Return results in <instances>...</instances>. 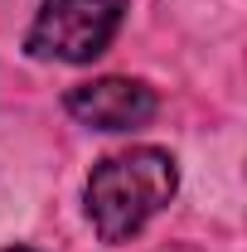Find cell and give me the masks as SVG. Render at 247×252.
Returning <instances> with one entry per match:
<instances>
[{
  "instance_id": "1",
  "label": "cell",
  "mask_w": 247,
  "mask_h": 252,
  "mask_svg": "<svg viewBox=\"0 0 247 252\" xmlns=\"http://www.w3.org/2000/svg\"><path fill=\"white\" fill-rule=\"evenodd\" d=\"M180 170L155 146H131L97 160L88 175V219L102 243H126L175 199Z\"/></svg>"
},
{
  "instance_id": "2",
  "label": "cell",
  "mask_w": 247,
  "mask_h": 252,
  "mask_svg": "<svg viewBox=\"0 0 247 252\" xmlns=\"http://www.w3.org/2000/svg\"><path fill=\"white\" fill-rule=\"evenodd\" d=\"M122 10H126L122 0H44L30 39H25V49L34 59L93 63L117 39Z\"/></svg>"
},
{
  "instance_id": "3",
  "label": "cell",
  "mask_w": 247,
  "mask_h": 252,
  "mask_svg": "<svg viewBox=\"0 0 247 252\" xmlns=\"http://www.w3.org/2000/svg\"><path fill=\"white\" fill-rule=\"evenodd\" d=\"M68 112L93 131H136L155 117V93L136 78H97L68 93Z\"/></svg>"
},
{
  "instance_id": "4",
  "label": "cell",
  "mask_w": 247,
  "mask_h": 252,
  "mask_svg": "<svg viewBox=\"0 0 247 252\" xmlns=\"http://www.w3.org/2000/svg\"><path fill=\"white\" fill-rule=\"evenodd\" d=\"M0 252H34V248H0Z\"/></svg>"
}]
</instances>
